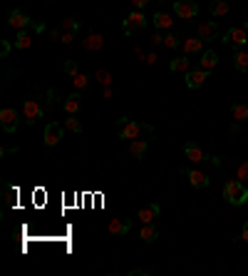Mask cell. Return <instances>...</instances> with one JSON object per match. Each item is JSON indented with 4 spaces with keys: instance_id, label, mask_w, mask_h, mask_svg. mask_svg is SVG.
<instances>
[{
    "instance_id": "obj_1",
    "label": "cell",
    "mask_w": 248,
    "mask_h": 276,
    "mask_svg": "<svg viewBox=\"0 0 248 276\" xmlns=\"http://www.w3.org/2000/svg\"><path fill=\"white\" fill-rule=\"evenodd\" d=\"M224 199L234 207H246L248 204V187L241 179H228L224 184Z\"/></svg>"
},
{
    "instance_id": "obj_2",
    "label": "cell",
    "mask_w": 248,
    "mask_h": 276,
    "mask_svg": "<svg viewBox=\"0 0 248 276\" xmlns=\"http://www.w3.org/2000/svg\"><path fill=\"white\" fill-rule=\"evenodd\" d=\"M117 135L122 139H139V135H144V125L142 122H134L129 117H120L117 120Z\"/></svg>"
},
{
    "instance_id": "obj_3",
    "label": "cell",
    "mask_w": 248,
    "mask_h": 276,
    "mask_svg": "<svg viewBox=\"0 0 248 276\" xmlns=\"http://www.w3.org/2000/svg\"><path fill=\"white\" fill-rule=\"evenodd\" d=\"M146 23H149V18H146V15H144L142 10H132V13L126 15L124 25H122L124 35H134V33L144 30V28H146Z\"/></svg>"
},
{
    "instance_id": "obj_4",
    "label": "cell",
    "mask_w": 248,
    "mask_h": 276,
    "mask_svg": "<svg viewBox=\"0 0 248 276\" xmlns=\"http://www.w3.org/2000/svg\"><path fill=\"white\" fill-rule=\"evenodd\" d=\"M224 45H228V48H234V50H238V48H244L248 45V33L246 28L241 25V28H228L226 33H224V40H221Z\"/></svg>"
},
{
    "instance_id": "obj_5",
    "label": "cell",
    "mask_w": 248,
    "mask_h": 276,
    "mask_svg": "<svg viewBox=\"0 0 248 276\" xmlns=\"http://www.w3.org/2000/svg\"><path fill=\"white\" fill-rule=\"evenodd\" d=\"M174 15L182 20H194L198 15V3L196 0H174Z\"/></svg>"
},
{
    "instance_id": "obj_6",
    "label": "cell",
    "mask_w": 248,
    "mask_h": 276,
    "mask_svg": "<svg viewBox=\"0 0 248 276\" xmlns=\"http://www.w3.org/2000/svg\"><path fill=\"white\" fill-rule=\"evenodd\" d=\"M18 125H20V115H18V110H12V107H2V110H0V127H2L8 135H15Z\"/></svg>"
},
{
    "instance_id": "obj_7",
    "label": "cell",
    "mask_w": 248,
    "mask_h": 276,
    "mask_svg": "<svg viewBox=\"0 0 248 276\" xmlns=\"http://www.w3.org/2000/svg\"><path fill=\"white\" fill-rule=\"evenodd\" d=\"M62 135H64V125L60 122H50L48 127H45V135H42V144L50 149V147H58L62 142Z\"/></svg>"
},
{
    "instance_id": "obj_8",
    "label": "cell",
    "mask_w": 248,
    "mask_h": 276,
    "mask_svg": "<svg viewBox=\"0 0 248 276\" xmlns=\"http://www.w3.org/2000/svg\"><path fill=\"white\" fill-rule=\"evenodd\" d=\"M22 117H25L28 125H35L38 120H42V107H40V102L35 97H28L22 102Z\"/></svg>"
},
{
    "instance_id": "obj_9",
    "label": "cell",
    "mask_w": 248,
    "mask_h": 276,
    "mask_svg": "<svg viewBox=\"0 0 248 276\" xmlns=\"http://www.w3.org/2000/svg\"><path fill=\"white\" fill-rule=\"evenodd\" d=\"M182 174L188 177V184L194 187V189H206L208 187V174L206 172H198V169H188V167H182Z\"/></svg>"
},
{
    "instance_id": "obj_10",
    "label": "cell",
    "mask_w": 248,
    "mask_h": 276,
    "mask_svg": "<svg viewBox=\"0 0 248 276\" xmlns=\"http://www.w3.org/2000/svg\"><path fill=\"white\" fill-rule=\"evenodd\" d=\"M8 25H10L12 30H18V33H20V30L30 28V25H32V20H30L22 10H18V8H15V10H10V13H8Z\"/></svg>"
},
{
    "instance_id": "obj_11",
    "label": "cell",
    "mask_w": 248,
    "mask_h": 276,
    "mask_svg": "<svg viewBox=\"0 0 248 276\" xmlns=\"http://www.w3.org/2000/svg\"><path fill=\"white\" fill-rule=\"evenodd\" d=\"M196 33H198V38L204 43H208V40H216L218 38V25H216V20H206V23H198L196 25Z\"/></svg>"
},
{
    "instance_id": "obj_12",
    "label": "cell",
    "mask_w": 248,
    "mask_h": 276,
    "mask_svg": "<svg viewBox=\"0 0 248 276\" xmlns=\"http://www.w3.org/2000/svg\"><path fill=\"white\" fill-rule=\"evenodd\" d=\"M206 80H208V70L198 68V70H188V72H186V87H188V90H198Z\"/></svg>"
},
{
    "instance_id": "obj_13",
    "label": "cell",
    "mask_w": 248,
    "mask_h": 276,
    "mask_svg": "<svg viewBox=\"0 0 248 276\" xmlns=\"http://www.w3.org/2000/svg\"><path fill=\"white\" fill-rule=\"evenodd\" d=\"M132 224H134L132 219L122 216V219H112L107 229H110V234H114V236H124V234H129V231H132Z\"/></svg>"
},
{
    "instance_id": "obj_14",
    "label": "cell",
    "mask_w": 248,
    "mask_h": 276,
    "mask_svg": "<svg viewBox=\"0 0 248 276\" xmlns=\"http://www.w3.org/2000/svg\"><path fill=\"white\" fill-rule=\"evenodd\" d=\"M162 214V207L159 204H149V207H142L139 209V214H136V219L142 221V224H154V219Z\"/></svg>"
},
{
    "instance_id": "obj_15",
    "label": "cell",
    "mask_w": 248,
    "mask_h": 276,
    "mask_svg": "<svg viewBox=\"0 0 248 276\" xmlns=\"http://www.w3.org/2000/svg\"><path fill=\"white\" fill-rule=\"evenodd\" d=\"M62 107H64V112H67V115H77V112H80V107H82V95H80V92L67 95V97L62 100Z\"/></svg>"
},
{
    "instance_id": "obj_16",
    "label": "cell",
    "mask_w": 248,
    "mask_h": 276,
    "mask_svg": "<svg viewBox=\"0 0 248 276\" xmlns=\"http://www.w3.org/2000/svg\"><path fill=\"white\" fill-rule=\"evenodd\" d=\"M184 154H186V159H191L194 164H196V162H206V154H204V149H201L196 142H186Z\"/></svg>"
},
{
    "instance_id": "obj_17",
    "label": "cell",
    "mask_w": 248,
    "mask_h": 276,
    "mask_svg": "<svg viewBox=\"0 0 248 276\" xmlns=\"http://www.w3.org/2000/svg\"><path fill=\"white\" fill-rule=\"evenodd\" d=\"M154 28L156 30H172L174 28V18L166 13V10H159V13H154Z\"/></svg>"
},
{
    "instance_id": "obj_18",
    "label": "cell",
    "mask_w": 248,
    "mask_h": 276,
    "mask_svg": "<svg viewBox=\"0 0 248 276\" xmlns=\"http://www.w3.org/2000/svg\"><path fill=\"white\" fill-rule=\"evenodd\" d=\"M139 239H142L144 244H154V241L159 239V229H156L154 224H142V229H139Z\"/></svg>"
},
{
    "instance_id": "obj_19",
    "label": "cell",
    "mask_w": 248,
    "mask_h": 276,
    "mask_svg": "<svg viewBox=\"0 0 248 276\" xmlns=\"http://www.w3.org/2000/svg\"><path fill=\"white\" fill-rule=\"evenodd\" d=\"M146 149H149V142H146V139H132V142H129V152H132L134 159H144Z\"/></svg>"
},
{
    "instance_id": "obj_20",
    "label": "cell",
    "mask_w": 248,
    "mask_h": 276,
    "mask_svg": "<svg viewBox=\"0 0 248 276\" xmlns=\"http://www.w3.org/2000/svg\"><path fill=\"white\" fill-rule=\"evenodd\" d=\"M182 48H184V55H196V53L204 50V40L198 35L196 38H186L184 43H182Z\"/></svg>"
},
{
    "instance_id": "obj_21",
    "label": "cell",
    "mask_w": 248,
    "mask_h": 276,
    "mask_svg": "<svg viewBox=\"0 0 248 276\" xmlns=\"http://www.w3.org/2000/svg\"><path fill=\"white\" fill-rule=\"evenodd\" d=\"M234 68L238 72H248V50H244V48L234 50Z\"/></svg>"
},
{
    "instance_id": "obj_22",
    "label": "cell",
    "mask_w": 248,
    "mask_h": 276,
    "mask_svg": "<svg viewBox=\"0 0 248 276\" xmlns=\"http://www.w3.org/2000/svg\"><path fill=\"white\" fill-rule=\"evenodd\" d=\"M102 45H104V38H102L100 33L87 35V38H84V43H82V48H84V50H102Z\"/></svg>"
},
{
    "instance_id": "obj_23",
    "label": "cell",
    "mask_w": 248,
    "mask_h": 276,
    "mask_svg": "<svg viewBox=\"0 0 248 276\" xmlns=\"http://www.w3.org/2000/svg\"><path fill=\"white\" fill-rule=\"evenodd\" d=\"M208 10H211L214 18H221V15H226V13L231 10V5H228V0H211Z\"/></svg>"
},
{
    "instance_id": "obj_24",
    "label": "cell",
    "mask_w": 248,
    "mask_h": 276,
    "mask_svg": "<svg viewBox=\"0 0 248 276\" xmlns=\"http://www.w3.org/2000/svg\"><path fill=\"white\" fill-rule=\"evenodd\" d=\"M218 65V55L214 53V50H204V55H201V70H211Z\"/></svg>"
},
{
    "instance_id": "obj_25",
    "label": "cell",
    "mask_w": 248,
    "mask_h": 276,
    "mask_svg": "<svg viewBox=\"0 0 248 276\" xmlns=\"http://www.w3.org/2000/svg\"><path fill=\"white\" fill-rule=\"evenodd\" d=\"M169 70H172V72H188V70H191V60H188V55L174 58V60L169 63Z\"/></svg>"
},
{
    "instance_id": "obj_26",
    "label": "cell",
    "mask_w": 248,
    "mask_h": 276,
    "mask_svg": "<svg viewBox=\"0 0 248 276\" xmlns=\"http://www.w3.org/2000/svg\"><path fill=\"white\" fill-rule=\"evenodd\" d=\"M231 115H234V120H236V122H246V120H248V105H246V102L234 105V107H231Z\"/></svg>"
},
{
    "instance_id": "obj_27",
    "label": "cell",
    "mask_w": 248,
    "mask_h": 276,
    "mask_svg": "<svg viewBox=\"0 0 248 276\" xmlns=\"http://www.w3.org/2000/svg\"><path fill=\"white\" fill-rule=\"evenodd\" d=\"M30 45H32V35L25 33V30H20L18 38H15V48H18V50H28Z\"/></svg>"
},
{
    "instance_id": "obj_28",
    "label": "cell",
    "mask_w": 248,
    "mask_h": 276,
    "mask_svg": "<svg viewBox=\"0 0 248 276\" xmlns=\"http://www.w3.org/2000/svg\"><path fill=\"white\" fill-rule=\"evenodd\" d=\"M64 130H70V132H74V135H80L84 127H82V122L77 120V115H67V120H64Z\"/></svg>"
},
{
    "instance_id": "obj_29",
    "label": "cell",
    "mask_w": 248,
    "mask_h": 276,
    "mask_svg": "<svg viewBox=\"0 0 248 276\" xmlns=\"http://www.w3.org/2000/svg\"><path fill=\"white\" fill-rule=\"evenodd\" d=\"M62 30H64V33H77V30H80V20L64 18V20H62Z\"/></svg>"
},
{
    "instance_id": "obj_30",
    "label": "cell",
    "mask_w": 248,
    "mask_h": 276,
    "mask_svg": "<svg viewBox=\"0 0 248 276\" xmlns=\"http://www.w3.org/2000/svg\"><path fill=\"white\" fill-rule=\"evenodd\" d=\"M94 80H97L100 85H104V87L112 85V75H110L107 70H97V72H94Z\"/></svg>"
},
{
    "instance_id": "obj_31",
    "label": "cell",
    "mask_w": 248,
    "mask_h": 276,
    "mask_svg": "<svg viewBox=\"0 0 248 276\" xmlns=\"http://www.w3.org/2000/svg\"><path fill=\"white\" fill-rule=\"evenodd\" d=\"M72 80H74V87H77V90H84V87L90 85V75H84V72H77Z\"/></svg>"
},
{
    "instance_id": "obj_32",
    "label": "cell",
    "mask_w": 248,
    "mask_h": 276,
    "mask_svg": "<svg viewBox=\"0 0 248 276\" xmlns=\"http://www.w3.org/2000/svg\"><path fill=\"white\" fill-rule=\"evenodd\" d=\"M164 45H166V48H172V50H174V48H179V45H182V43H179V35H176V33H169V35L164 38Z\"/></svg>"
},
{
    "instance_id": "obj_33",
    "label": "cell",
    "mask_w": 248,
    "mask_h": 276,
    "mask_svg": "<svg viewBox=\"0 0 248 276\" xmlns=\"http://www.w3.org/2000/svg\"><path fill=\"white\" fill-rule=\"evenodd\" d=\"M62 70H64L70 77H74V75L80 72V68H77V60H64V68H62Z\"/></svg>"
},
{
    "instance_id": "obj_34",
    "label": "cell",
    "mask_w": 248,
    "mask_h": 276,
    "mask_svg": "<svg viewBox=\"0 0 248 276\" xmlns=\"http://www.w3.org/2000/svg\"><path fill=\"white\" fill-rule=\"evenodd\" d=\"M236 179H241V182H246L248 179V162H241V164H238V169H236Z\"/></svg>"
},
{
    "instance_id": "obj_35",
    "label": "cell",
    "mask_w": 248,
    "mask_h": 276,
    "mask_svg": "<svg viewBox=\"0 0 248 276\" xmlns=\"http://www.w3.org/2000/svg\"><path fill=\"white\" fill-rule=\"evenodd\" d=\"M48 100H50V102H48L50 107H52V105L60 100V92H58V87H50V90H48Z\"/></svg>"
},
{
    "instance_id": "obj_36",
    "label": "cell",
    "mask_w": 248,
    "mask_h": 276,
    "mask_svg": "<svg viewBox=\"0 0 248 276\" xmlns=\"http://www.w3.org/2000/svg\"><path fill=\"white\" fill-rule=\"evenodd\" d=\"M132 276H152L154 274V269H134V271H129Z\"/></svg>"
},
{
    "instance_id": "obj_37",
    "label": "cell",
    "mask_w": 248,
    "mask_h": 276,
    "mask_svg": "<svg viewBox=\"0 0 248 276\" xmlns=\"http://www.w3.org/2000/svg\"><path fill=\"white\" fill-rule=\"evenodd\" d=\"M152 0H132V5H134V10H144L146 5H149Z\"/></svg>"
},
{
    "instance_id": "obj_38",
    "label": "cell",
    "mask_w": 248,
    "mask_h": 276,
    "mask_svg": "<svg viewBox=\"0 0 248 276\" xmlns=\"http://www.w3.org/2000/svg\"><path fill=\"white\" fill-rule=\"evenodd\" d=\"M60 43H64V45H72V43H74V33H62Z\"/></svg>"
},
{
    "instance_id": "obj_39",
    "label": "cell",
    "mask_w": 248,
    "mask_h": 276,
    "mask_svg": "<svg viewBox=\"0 0 248 276\" xmlns=\"http://www.w3.org/2000/svg\"><path fill=\"white\" fill-rule=\"evenodd\" d=\"M206 162H208V164H214V167H221V159H218V157H214V154H206Z\"/></svg>"
},
{
    "instance_id": "obj_40",
    "label": "cell",
    "mask_w": 248,
    "mask_h": 276,
    "mask_svg": "<svg viewBox=\"0 0 248 276\" xmlns=\"http://www.w3.org/2000/svg\"><path fill=\"white\" fill-rule=\"evenodd\" d=\"M152 43H154V45H164V35H162V33H154Z\"/></svg>"
},
{
    "instance_id": "obj_41",
    "label": "cell",
    "mask_w": 248,
    "mask_h": 276,
    "mask_svg": "<svg viewBox=\"0 0 248 276\" xmlns=\"http://www.w3.org/2000/svg\"><path fill=\"white\" fill-rule=\"evenodd\" d=\"M228 132H231V135H238V132H241V125H238V122H234V125L228 127Z\"/></svg>"
},
{
    "instance_id": "obj_42",
    "label": "cell",
    "mask_w": 248,
    "mask_h": 276,
    "mask_svg": "<svg viewBox=\"0 0 248 276\" xmlns=\"http://www.w3.org/2000/svg\"><path fill=\"white\" fill-rule=\"evenodd\" d=\"M50 38H52V40H62V30H58V28H55V30L50 33Z\"/></svg>"
},
{
    "instance_id": "obj_43",
    "label": "cell",
    "mask_w": 248,
    "mask_h": 276,
    "mask_svg": "<svg viewBox=\"0 0 248 276\" xmlns=\"http://www.w3.org/2000/svg\"><path fill=\"white\" fill-rule=\"evenodd\" d=\"M146 65H154L156 63V53H152V55H146V60H144Z\"/></svg>"
},
{
    "instance_id": "obj_44",
    "label": "cell",
    "mask_w": 248,
    "mask_h": 276,
    "mask_svg": "<svg viewBox=\"0 0 248 276\" xmlns=\"http://www.w3.org/2000/svg\"><path fill=\"white\" fill-rule=\"evenodd\" d=\"M241 241H248V221L244 224V231H241Z\"/></svg>"
},
{
    "instance_id": "obj_45",
    "label": "cell",
    "mask_w": 248,
    "mask_h": 276,
    "mask_svg": "<svg viewBox=\"0 0 248 276\" xmlns=\"http://www.w3.org/2000/svg\"><path fill=\"white\" fill-rule=\"evenodd\" d=\"M244 28H246V33H248V20H246V23H244Z\"/></svg>"
},
{
    "instance_id": "obj_46",
    "label": "cell",
    "mask_w": 248,
    "mask_h": 276,
    "mask_svg": "<svg viewBox=\"0 0 248 276\" xmlns=\"http://www.w3.org/2000/svg\"><path fill=\"white\" fill-rule=\"evenodd\" d=\"M246 125H248V120H246Z\"/></svg>"
}]
</instances>
